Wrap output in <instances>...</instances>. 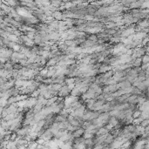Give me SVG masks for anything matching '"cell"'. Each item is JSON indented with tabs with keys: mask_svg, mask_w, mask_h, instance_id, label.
I'll use <instances>...</instances> for the list:
<instances>
[{
	"mask_svg": "<svg viewBox=\"0 0 149 149\" xmlns=\"http://www.w3.org/2000/svg\"><path fill=\"white\" fill-rule=\"evenodd\" d=\"M70 95H71V90L68 88L67 86H62L59 91L58 92L57 97H60V98L65 99V98L68 97V96H70Z\"/></svg>",
	"mask_w": 149,
	"mask_h": 149,
	"instance_id": "1",
	"label": "cell"
},
{
	"mask_svg": "<svg viewBox=\"0 0 149 149\" xmlns=\"http://www.w3.org/2000/svg\"><path fill=\"white\" fill-rule=\"evenodd\" d=\"M113 70V66H111L110 65H101V66L99 67V69L98 70L99 71V74H103L105 72H108V71Z\"/></svg>",
	"mask_w": 149,
	"mask_h": 149,
	"instance_id": "2",
	"label": "cell"
},
{
	"mask_svg": "<svg viewBox=\"0 0 149 149\" xmlns=\"http://www.w3.org/2000/svg\"><path fill=\"white\" fill-rule=\"evenodd\" d=\"M84 133H85V130H84L83 128H81V127H79V128L77 129L76 131H74V132H72L71 133H72V136L73 137V138H78V137L83 136Z\"/></svg>",
	"mask_w": 149,
	"mask_h": 149,
	"instance_id": "3",
	"label": "cell"
},
{
	"mask_svg": "<svg viewBox=\"0 0 149 149\" xmlns=\"http://www.w3.org/2000/svg\"><path fill=\"white\" fill-rule=\"evenodd\" d=\"M113 140H114V138H113L110 133H108V134H107V136H105V141H104L103 145L104 146H109V145H111L112 143L113 142Z\"/></svg>",
	"mask_w": 149,
	"mask_h": 149,
	"instance_id": "4",
	"label": "cell"
},
{
	"mask_svg": "<svg viewBox=\"0 0 149 149\" xmlns=\"http://www.w3.org/2000/svg\"><path fill=\"white\" fill-rule=\"evenodd\" d=\"M108 133H109V131L107 130L105 127L102 126L99 129V130H98L96 135H97V136H102V135H107V134H108Z\"/></svg>",
	"mask_w": 149,
	"mask_h": 149,
	"instance_id": "5",
	"label": "cell"
},
{
	"mask_svg": "<svg viewBox=\"0 0 149 149\" xmlns=\"http://www.w3.org/2000/svg\"><path fill=\"white\" fill-rule=\"evenodd\" d=\"M113 74H114L113 71L111 70V71H108V72H105V73L101 74V76H102V78H105V79H109V78H113Z\"/></svg>",
	"mask_w": 149,
	"mask_h": 149,
	"instance_id": "6",
	"label": "cell"
},
{
	"mask_svg": "<svg viewBox=\"0 0 149 149\" xmlns=\"http://www.w3.org/2000/svg\"><path fill=\"white\" fill-rule=\"evenodd\" d=\"M118 122H119V120H118L114 116H110L107 124H110L111 125H113V126H114L115 125L118 124Z\"/></svg>",
	"mask_w": 149,
	"mask_h": 149,
	"instance_id": "7",
	"label": "cell"
},
{
	"mask_svg": "<svg viewBox=\"0 0 149 149\" xmlns=\"http://www.w3.org/2000/svg\"><path fill=\"white\" fill-rule=\"evenodd\" d=\"M133 145V141L132 140H128V141H126V142L123 143V144L121 145L120 149H127V148L130 147V146H132Z\"/></svg>",
	"mask_w": 149,
	"mask_h": 149,
	"instance_id": "8",
	"label": "cell"
},
{
	"mask_svg": "<svg viewBox=\"0 0 149 149\" xmlns=\"http://www.w3.org/2000/svg\"><path fill=\"white\" fill-rule=\"evenodd\" d=\"M99 116V113H98V112H96V111H93L92 112V113H91V115H90V118H89V119L88 120H93V119H98Z\"/></svg>",
	"mask_w": 149,
	"mask_h": 149,
	"instance_id": "9",
	"label": "cell"
},
{
	"mask_svg": "<svg viewBox=\"0 0 149 149\" xmlns=\"http://www.w3.org/2000/svg\"><path fill=\"white\" fill-rule=\"evenodd\" d=\"M140 116H141V112L138 108L135 109L134 111L133 112V114H132L133 119H137V118H140Z\"/></svg>",
	"mask_w": 149,
	"mask_h": 149,
	"instance_id": "10",
	"label": "cell"
},
{
	"mask_svg": "<svg viewBox=\"0 0 149 149\" xmlns=\"http://www.w3.org/2000/svg\"><path fill=\"white\" fill-rule=\"evenodd\" d=\"M39 95H40V90H39L38 88L35 90V91H33L32 93L30 94L31 98H33V99H37Z\"/></svg>",
	"mask_w": 149,
	"mask_h": 149,
	"instance_id": "11",
	"label": "cell"
},
{
	"mask_svg": "<svg viewBox=\"0 0 149 149\" xmlns=\"http://www.w3.org/2000/svg\"><path fill=\"white\" fill-rule=\"evenodd\" d=\"M141 64H148L149 62V56L148 54H145L141 57Z\"/></svg>",
	"mask_w": 149,
	"mask_h": 149,
	"instance_id": "12",
	"label": "cell"
},
{
	"mask_svg": "<svg viewBox=\"0 0 149 149\" xmlns=\"http://www.w3.org/2000/svg\"><path fill=\"white\" fill-rule=\"evenodd\" d=\"M141 65H142V64H141V58H136L134 61H133V67H140Z\"/></svg>",
	"mask_w": 149,
	"mask_h": 149,
	"instance_id": "13",
	"label": "cell"
},
{
	"mask_svg": "<svg viewBox=\"0 0 149 149\" xmlns=\"http://www.w3.org/2000/svg\"><path fill=\"white\" fill-rule=\"evenodd\" d=\"M148 125H149V119H143L139 125H140L141 127H146V126H147Z\"/></svg>",
	"mask_w": 149,
	"mask_h": 149,
	"instance_id": "14",
	"label": "cell"
},
{
	"mask_svg": "<svg viewBox=\"0 0 149 149\" xmlns=\"http://www.w3.org/2000/svg\"><path fill=\"white\" fill-rule=\"evenodd\" d=\"M93 136H94V135L91 134V133L85 132V133H84V134H83V136H82V137H83V138L85 139V140H88V139H92Z\"/></svg>",
	"mask_w": 149,
	"mask_h": 149,
	"instance_id": "15",
	"label": "cell"
},
{
	"mask_svg": "<svg viewBox=\"0 0 149 149\" xmlns=\"http://www.w3.org/2000/svg\"><path fill=\"white\" fill-rule=\"evenodd\" d=\"M35 141H36V143L38 145H42V146H44V144L46 143V140H43V139H41V138H37V140Z\"/></svg>",
	"mask_w": 149,
	"mask_h": 149,
	"instance_id": "16",
	"label": "cell"
},
{
	"mask_svg": "<svg viewBox=\"0 0 149 149\" xmlns=\"http://www.w3.org/2000/svg\"><path fill=\"white\" fill-rule=\"evenodd\" d=\"M140 69L141 71H146V69H148V64H142L140 66Z\"/></svg>",
	"mask_w": 149,
	"mask_h": 149,
	"instance_id": "17",
	"label": "cell"
},
{
	"mask_svg": "<svg viewBox=\"0 0 149 149\" xmlns=\"http://www.w3.org/2000/svg\"><path fill=\"white\" fill-rule=\"evenodd\" d=\"M127 149H133V146H130V147H129V148H127Z\"/></svg>",
	"mask_w": 149,
	"mask_h": 149,
	"instance_id": "18",
	"label": "cell"
}]
</instances>
